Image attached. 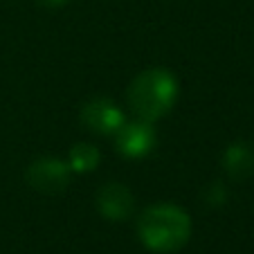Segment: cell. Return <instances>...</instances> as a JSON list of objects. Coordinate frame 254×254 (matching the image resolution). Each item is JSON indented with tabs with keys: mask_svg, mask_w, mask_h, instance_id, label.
I'll return each mask as SVG.
<instances>
[{
	"mask_svg": "<svg viewBox=\"0 0 254 254\" xmlns=\"http://www.w3.org/2000/svg\"><path fill=\"white\" fill-rule=\"evenodd\" d=\"M137 234L151 252L169 254L180 250L191 236L187 211L176 205H153L139 216Z\"/></svg>",
	"mask_w": 254,
	"mask_h": 254,
	"instance_id": "1",
	"label": "cell"
},
{
	"mask_svg": "<svg viewBox=\"0 0 254 254\" xmlns=\"http://www.w3.org/2000/svg\"><path fill=\"white\" fill-rule=\"evenodd\" d=\"M97 162H99V153L88 144H79L70 151V167L74 171H92L97 167Z\"/></svg>",
	"mask_w": 254,
	"mask_h": 254,
	"instance_id": "8",
	"label": "cell"
},
{
	"mask_svg": "<svg viewBox=\"0 0 254 254\" xmlns=\"http://www.w3.org/2000/svg\"><path fill=\"white\" fill-rule=\"evenodd\" d=\"M97 205H99L101 214H104L106 218L122 221V218H126V216L130 214V209H133V196H130V191L126 187H122V185H117V183H111L99 191Z\"/></svg>",
	"mask_w": 254,
	"mask_h": 254,
	"instance_id": "6",
	"label": "cell"
},
{
	"mask_svg": "<svg viewBox=\"0 0 254 254\" xmlns=\"http://www.w3.org/2000/svg\"><path fill=\"white\" fill-rule=\"evenodd\" d=\"M178 99V81L169 70L153 67L133 79L128 88V104L144 122H155L173 108Z\"/></svg>",
	"mask_w": 254,
	"mask_h": 254,
	"instance_id": "2",
	"label": "cell"
},
{
	"mask_svg": "<svg viewBox=\"0 0 254 254\" xmlns=\"http://www.w3.org/2000/svg\"><path fill=\"white\" fill-rule=\"evenodd\" d=\"M81 120L90 130L101 133V135L117 133V130L122 128V124H124V115H122V111L108 99L88 101V104L83 106V111H81Z\"/></svg>",
	"mask_w": 254,
	"mask_h": 254,
	"instance_id": "4",
	"label": "cell"
},
{
	"mask_svg": "<svg viewBox=\"0 0 254 254\" xmlns=\"http://www.w3.org/2000/svg\"><path fill=\"white\" fill-rule=\"evenodd\" d=\"M225 167L236 178L250 176L254 171V149L250 144H234L225 155Z\"/></svg>",
	"mask_w": 254,
	"mask_h": 254,
	"instance_id": "7",
	"label": "cell"
},
{
	"mask_svg": "<svg viewBox=\"0 0 254 254\" xmlns=\"http://www.w3.org/2000/svg\"><path fill=\"white\" fill-rule=\"evenodd\" d=\"M67 167L59 160L45 158V160H36V162L29 167L27 171V180L34 189H41V191H61L67 185Z\"/></svg>",
	"mask_w": 254,
	"mask_h": 254,
	"instance_id": "5",
	"label": "cell"
},
{
	"mask_svg": "<svg viewBox=\"0 0 254 254\" xmlns=\"http://www.w3.org/2000/svg\"><path fill=\"white\" fill-rule=\"evenodd\" d=\"M117 151L126 158H144L155 146V130L149 126V122H130L122 124V128L115 133Z\"/></svg>",
	"mask_w": 254,
	"mask_h": 254,
	"instance_id": "3",
	"label": "cell"
}]
</instances>
